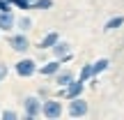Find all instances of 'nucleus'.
I'll list each match as a JSON object with an SVG mask.
<instances>
[{"mask_svg": "<svg viewBox=\"0 0 124 120\" xmlns=\"http://www.w3.org/2000/svg\"><path fill=\"white\" fill-rule=\"evenodd\" d=\"M62 65H64L62 60L53 58V60H48V62H46V65L37 67V74H41V76H55V74H58V72L62 69Z\"/></svg>", "mask_w": 124, "mask_h": 120, "instance_id": "8", "label": "nucleus"}, {"mask_svg": "<svg viewBox=\"0 0 124 120\" xmlns=\"http://www.w3.org/2000/svg\"><path fill=\"white\" fill-rule=\"evenodd\" d=\"M0 12H12V5H9V0H0Z\"/></svg>", "mask_w": 124, "mask_h": 120, "instance_id": "20", "label": "nucleus"}, {"mask_svg": "<svg viewBox=\"0 0 124 120\" xmlns=\"http://www.w3.org/2000/svg\"><path fill=\"white\" fill-rule=\"evenodd\" d=\"M76 79V74L71 69H67V67H62V69L58 72V74L53 76V85H58V88H64L67 83H71V81Z\"/></svg>", "mask_w": 124, "mask_h": 120, "instance_id": "10", "label": "nucleus"}, {"mask_svg": "<svg viewBox=\"0 0 124 120\" xmlns=\"http://www.w3.org/2000/svg\"><path fill=\"white\" fill-rule=\"evenodd\" d=\"M51 51H53V58H58L62 62H69L71 58H74V53H71V44H69V42H62V39L55 42V44L51 46Z\"/></svg>", "mask_w": 124, "mask_h": 120, "instance_id": "7", "label": "nucleus"}, {"mask_svg": "<svg viewBox=\"0 0 124 120\" xmlns=\"http://www.w3.org/2000/svg\"><path fill=\"white\" fill-rule=\"evenodd\" d=\"M23 116L28 120H35L41 116V97L39 95H28L23 97Z\"/></svg>", "mask_w": 124, "mask_h": 120, "instance_id": "3", "label": "nucleus"}, {"mask_svg": "<svg viewBox=\"0 0 124 120\" xmlns=\"http://www.w3.org/2000/svg\"><path fill=\"white\" fill-rule=\"evenodd\" d=\"M83 90H85V81H80L76 76L71 83H67L62 88V99H74V97H83Z\"/></svg>", "mask_w": 124, "mask_h": 120, "instance_id": "6", "label": "nucleus"}, {"mask_svg": "<svg viewBox=\"0 0 124 120\" xmlns=\"http://www.w3.org/2000/svg\"><path fill=\"white\" fill-rule=\"evenodd\" d=\"M78 79H80V81H85V83H87L90 79H94V72H92V62H87V65H83V67H80V74H78Z\"/></svg>", "mask_w": 124, "mask_h": 120, "instance_id": "14", "label": "nucleus"}, {"mask_svg": "<svg viewBox=\"0 0 124 120\" xmlns=\"http://www.w3.org/2000/svg\"><path fill=\"white\" fill-rule=\"evenodd\" d=\"M120 26H124V16H113L110 21H106V26H103V30H117Z\"/></svg>", "mask_w": 124, "mask_h": 120, "instance_id": "16", "label": "nucleus"}, {"mask_svg": "<svg viewBox=\"0 0 124 120\" xmlns=\"http://www.w3.org/2000/svg\"><path fill=\"white\" fill-rule=\"evenodd\" d=\"M53 7V0H32L30 9H39V12H46V9Z\"/></svg>", "mask_w": 124, "mask_h": 120, "instance_id": "15", "label": "nucleus"}, {"mask_svg": "<svg viewBox=\"0 0 124 120\" xmlns=\"http://www.w3.org/2000/svg\"><path fill=\"white\" fill-rule=\"evenodd\" d=\"M7 44H9V49L12 51H16V53H28L30 51V39H28V32H9V37H7Z\"/></svg>", "mask_w": 124, "mask_h": 120, "instance_id": "2", "label": "nucleus"}, {"mask_svg": "<svg viewBox=\"0 0 124 120\" xmlns=\"http://www.w3.org/2000/svg\"><path fill=\"white\" fill-rule=\"evenodd\" d=\"M67 102H69V106H67L69 118H83L90 113V104L83 97H74V99H67Z\"/></svg>", "mask_w": 124, "mask_h": 120, "instance_id": "5", "label": "nucleus"}, {"mask_svg": "<svg viewBox=\"0 0 124 120\" xmlns=\"http://www.w3.org/2000/svg\"><path fill=\"white\" fill-rule=\"evenodd\" d=\"M0 118H2V120H18V113H16V111H12V109H7V111L0 113Z\"/></svg>", "mask_w": 124, "mask_h": 120, "instance_id": "18", "label": "nucleus"}, {"mask_svg": "<svg viewBox=\"0 0 124 120\" xmlns=\"http://www.w3.org/2000/svg\"><path fill=\"white\" fill-rule=\"evenodd\" d=\"M28 2H32V0H28Z\"/></svg>", "mask_w": 124, "mask_h": 120, "instance_id": "21", "label": "nucleus"}, {"mask_svg": "<svg viewBox=\"0 0 124 120\" xmlns=\"http://www.w3.org/2000/svg\"><path fill=\"white\" fill-rule=\"evenodd\" d=\"M7 76H9V65L7 62H0V83H2Z\"/></svg>", "mask_w": 124, "mask_h": 120, "instance_id": "19", "label": "nucleus"}, {"mask_svg": "<svg viewBox=\"0 0 124 120\" xmlns=\"http://www.w3.org/2000/svg\"><path fill=\"white\" fill-rule=\"evenodd\" d=\"M32 18L28 16V14H21V16H16V30H21V32H28V30H32Z\"/></svg>", "mask_w": 124, "mask_h": 120, "instance_id": "12", "label": "nucleus"}, {"mask_svg": "<svg viewBox=\"0 0 124 120\" xmlns=\"http://www.w3.org/2000/svg\"><path fill=\"white\" fill-rule=\"evenodd\" d=\"M62 113H64V106H62V99L60 97H46L41 99V116L46 120H58Z\"/></svg>", "mask_w": 124, "mask_h": 120, "instance_id": "1", "label": "nucleus"}, {"mask_svg": "<svg viewBox=\"0 0 124 120\" xmlns=\"http://www.w3.org/2000/svg\"><path fill=\"white\" fill-rule=\"evenodd\" d=\"M58 39H60V35L55 30H51V32H46V35L37 42V49H39V51H51V46H53Z\"/></svg>", "mask_w": 124, "mask_h": 120, "instance_id": "11", "label": "nucleus"}, {"mask_svg": "<svg viewBox=\"0 0 124 120\" xmlns=\"http://www.w3.org/2000/svg\"><path fill=\"white\" fill-rule=\"evenodd\" d=\"M16 30V16L12 12H0V32H12Z\"/></svg>", "mask_w": 124, "mask_h": 120, "instance_id": "9", "label": "nucleus"}, {"mask_svg": "<svg viewBox=\"0 0 124 120\" xmlns=\"http://www.w3.org/2000/svg\"><path fill=\"white\" fill-rule=\"evenodd\" d=\"M108 65H110V60H108V58H99L97 62H92V72H94V76H99L101 72H106Z\"/></svg>", "mask_w": 124, "mask_h": 120, "instance_id": "13", "label": "nucleus"}, {"mask_svg": "<svg viewBox=\"0 0 124 120\" xmlns=\"http://www.w3.org/2000/svg\"><path fill=\"white\" fill-rule=\"evenodd\" d=\"M37 67H39V62L35 58H21L14 65V72H16V76H21V79H30V76L37 74Z\"/></svg>", "mask_w": 124, "mask_h": 120, "instance_id": "4", "label": "nucleus"}, {"mask_svg": "<svg viewBox=\"0 0 124 120\" xmlns=\"http://www.w3.org/2000/svg\"><path fill=\"white\" fill-rule=\"evenodd\" d=\"M9 5H12V9H21V12H28L30 9V2L28 0H9Z\"/></svg>", "mask_w": 124, "mask_h": 120, "instance_id": "17", "label": "nucleus"}]
</instances>
